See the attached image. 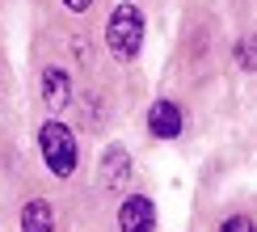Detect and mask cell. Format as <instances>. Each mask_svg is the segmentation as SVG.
Listing matches in <instances>:
<instances>
[{
	"instance_id": "1",
	"label": "cell",
	"mask_w": 257,
	"mask_h": 232,
	"mask_svg": "<svg viewBox=\"0 0 257 232\" xmlns=\"http://www.w3.org/2000/svg\"><path fill=\"white\" fill-rule=\"evenodd\" d=\"M38 152H42V165L51 169L55 177H72L76 173V135L68 131L59 119H47L38 127Z\"/></svg>"
},
{
	"instance_id": "2",
	"label": "cell",
	"mask_w": 257,
	"mask_h": 232,
	"mask_svg": "<svg viewBox=\"0 0 257 232\" xmlns=\"http://www.w3.org/2000/svg\"><path fill=\"white\" fill-rule=\"evenodd\" d=\"M105 47L114 59H135L144 47V13L135 5H114L110 21H105Z\"/></svg>"
},
{
	"instance_id": "3",
	"label": "cell",
	"mask_w": 257,
	"mask_h": 232,
	"mask_svg": "<svg viewBox=\"0 0 257 232\" xmlns=\"http://www.w3.org/2000/svg\"><path fill=\"white\" fill-rule=\"evenodd\" d=\"M118 232H156V203L148 194H131L118 207Z\"/></svg>"
},
{
	"instance_id": "4",
	"label": "cell",
	"mask_w": 257,
	"mask_h": 232,
	"mask_svg": "<svg viewBox=\"0 0 257 232\" xmlns=\"http://www.w3.org/2000/svg\"><path fill=\"white\" fill-rule=\"evenodd\" d=\"M181 127H186V114H181L177 101H152L148 105V135H156V140H177Z\"/></svg>"
},
{
	"instance_id": "5",
	"label": "cell",
	"mask_w": 257,
	"mask_h": 232,
	"mask_svg": "<svg viewBox=\"0 0 257 232\" xmlns=\"http://www.w3.org/2000/svg\"><path fill=\"white\" fill-rule=\"evenodd\" d=\"M97 177H101V186H105V190H122V186H126V177H131V156H126V148H122V144H110V148L101 152Z\"/></svg>"
},
{
	"instance_id": "6",
	"label": "cell",
	"mask_w": 257,
	"mask_h": 232,
	"mask_svg": "<svg viewBox=\"0 0 257 232\" xmlns=\"http://www.w3.org/2000/svg\"><path fill=\"white\" fill-rule=\"evenodd\" d=\"M42 105H47L51 114H59L63 105L72 101V76L63 68H42Z\"/></svg>"
},
{
	"instance_id": "7",
	"label": "cell",
	"mask_w": 257,
	"mask_h": 232,
	"mask_svg": "<svg viewBox=\"0 0 257 232\" xmlns=\"http://www.w3.org/2000/svg\"><path fill=\"white\" fill-rule=\"evenodd\" d=\"M21 232H55V207L47 198H30L21 207Z\"/></svg>"
},
{
	"instance_id": "8",
	"label": "cell",
	"mask_w": 257,
	"mask_h": 232,
	"mask_svg": "<svg viewBox=\"0 0 257 232\" xmlns=\"http://www.w3.org/2000/svg\"><path fill=\"white\" fill-rule=\"evenodd\" d=\"M236 68L240 72H257V34H244L236 42Z\"/></svg>"
},
{
	"instance_id": "9",
	"label": "cell",
	"mask_w": 257,
	"mask_h": 232,
	"mask_svg": "<svg viewBox=\"0 0 257 232\" xmlns=\"http://www.w3.org/2000/svg\"><path fill=\"white\" fill-rule=\"evenodd\" d=\"M219 232H257V219L253 215H228L219 224Z\"/></svg>"
},
{
	"instance_id": "10",
	"label": "cell",
	"mask_w": 257,
	"mask_h": 232,
	"mask_svg": "<svg viewBox=\"0 0 257 232\" xmlns=\"http://www.w3.org/2000/svg\"><path fill=\"white\" fill-rule=\"evenodd\" d=\"M63 9H72V13H89L93 0H63Z\"/></svg>"
}]
</instances>
